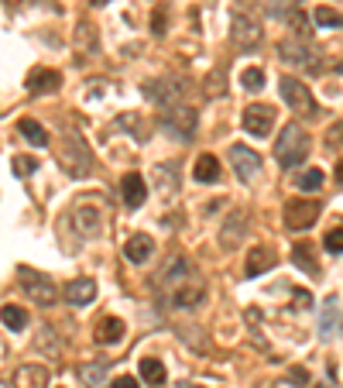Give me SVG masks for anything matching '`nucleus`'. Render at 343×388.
Returning a JSON list of instances; mask_svg holds the SVG:
<instances>
[{"instance_id":"1","label":"nucleus","mask_w":343,"mask_h":388,"mask_svg":"<svg viewBox=\"0 0 343 388\" xmlns=\"http://www.w3.org/2000/svg\"><path fill=\"white\" fill-rule=\"evenodd\" d=\"M309 148H313L309 134H306L299 124H285L281 134H278V141H275V158H278L285 169H295V165L306 162Z\"/></svg>"},{"instance_id":"2","label":"nucleus","mask_w":343,"mask_h":388,"mask_svg":"<svg viewBox=\"0 0 343 388\" xmlns=\"http://www.w3.org/2000/svg\"><path fill=\"white\" fill-rule=\"evenodd\" d=\"M158 124H162V131L169 138H175V141H192V134L199 127V113L189 103H172V107H162Z\"/></svg>"},{"instance_id":"3","label":"nucleus","mask_w":343,"mask_h":388,"mask_svg":"<svg viewBox=\"0 0 343 388\" xmlns=\"http://www.w3.org/2000/svg\"><path fill=\"white\" fill-rule=\"evenodd\" d=\"M59 165L73 179H86L93 172V155H89V148L80 134H66V141L59 145Z\"/></svg>"},{"instance_id":"4","label":"nucleus","mask_w":343,"mask_h":388,"mask_svg":"<svg viewBox=\"0 0 343 388\" xmlns=\"http://www.w3.org/2000/svg\"><path fill=\"white\" fill-rule=\"evenodd\" d=\"M17 282H21L24 295H28L31 302H38V306H55V302H59V286H55L48 275H41V272L17 268Z\"/></svg>"},{"instance_id":"5","label":"nucleus","mask_w":343,"mask_h":388,"mask_svg":"<svg viewBox=\"0 0 343 388\" xmlns=\"http://www.w3.org/2000/svg\"><path fill=\"white\" fill-rule=\"evenodd\" d=\"M230 41H234L241 52H254L257 45H261V24L251 17L248 7L237 10V14L230 17Z\"/></svg>"},{"instance_id":"6","label":"nucleus","mask_w":343,"mask_h":388,"mask_svg":"<svg viewBox=\"0 0 343 388\" xmlns=\"http://www.w3.org/2000/svg\"><path fill=\"white\" fill-rule=\"evenodd\" d=\"M281 216H285L288 230L302 234V230H309L319 220V203H313V199H288L285 210H281Z\"/></svg>"},{"instance_id":"7","label":"nucleus","mask_w":343,"mask_h":388,"mask_svg":"<svg viewBox=\"0 0 343 388\" xmlns=\"http://www.w3.org/2000/svg\"><path fill=\"white\" fill-rule=\"evenodd\" d=\"M281 100L288 103V110H295V113H302V117H313L319 107H316V97L309 93V86L306 83H299V80H292V76H285L281 80Z\"/></svg>"},{"instance_id":"8","label":"nucleus","mask_w":343,"mask_h":388,"mask_svg":"<svg viewBox=\"0 0 343 388\" xmlns=\"http://www.w3.org/2000/svg\"><path fill=\"white\" fill-rule=\"evenodd\" d=\"M230 165H234L241 183H254L261 176V155L248 145H230Z\"/></svg>"},{"instance_id":"9","label":"nucleus","mask_w":343,"mask_h":388,"mask_svg":"<svg viewBox=\"0 0 343 388\" xmlns=\"http://www.w3.org/2000/svg\"><path fill=\"white\" fill-rule=\"evenodd\" d=\"M241 124H244V131H248V134H254V138H268V134H271V127H275V107H268V103H251V107L244 110Z\"/></svg>"},{"instance_id":"10","label":"nucleus","mask_w":343,"mask_h":388,"mask_svg":"<svg viewBox=\"0 0 343 388\" xmlns=\"http://www.w3.org/2000/svg\"><path fill=\"white\" fill-rule=\"evenodd\" d=\"M196 272H192V261L189 258H182V255H172L169 261H165V268L158 272V289L172 292L175 286H182V282H189Z\"/></svg>"},{"instance_id":"11","label":"nucleus","mask_w":343,"mask_h":388,"mask_svg":"<svg viewBox=\"0 0 343 388\" xmlns=\"http://www.w3.org/2000/svg\"><path fill=\"white\" fill-rule=\"evenodd\" d=\"M343 330V313H340V299L337 295H330V299H323V306H319V340H337V333Z\"/></svg>"},{"instance_id":"12","label":"nucleus","mask_w":343,"mask_h":388,"mask_svg":"<svg viewBox=\"0 0 343 388\" xmlns=\"http://www.w3.org/2000/svg\"><path fill=\"white\" fill-rule=\"evenodd\" d=\"M206 299V286L192 275L189 282H182V286H175V289L169 292V302L175 306V309H196L199 302Z\"/></svg>"},{"instance_id":"13","label":"nucleus","mask_w":343,"mask_h":388,"mask_svg":"<svg viewBox=\"0 0 343 388\" xmlns=\"http://www.w3.org/2000/svg\"><path fill=\"white\" fill-rule=\"evenodd\" d=\"M59 90H62V73H55V69H31L28 73V93L52 97Z\"/></svg>"},{"instance_id":"14","label":"nucleus","mask_w":343,"mask_h":388,"mask_svg":"<svg viewBox=\"0 0 343 388\" xmlns=\"http://www.w3.org/2000/svg\"><path fill=\"white\" fill-rule=\"evenodd\" d=\"M141 93H145V100H151L158 107H172V103H178V97H182V83L178 80H155V83L141 86Z\"/></svg>"},{"instance_id":"15","label":"nucleus","mask_w":343,"mask_h":388,"mask_svg":"<svg viewBox=\"0 0 343 388\" xmlns=\"http://www.w3.org/2000/svg\"><path fill=\"white\" fill-rule=\"evenodd\" d=\"M275 265H278V255H275V248H268V244H257V248H251V255H248L244 275H248V279H257V275L271 272Z\"/></svg>"},{"instance_id":"16","label":"nucleus","mask_w":343,"mask_h":388,"mask_svg":"<svg viewBox=\"0 0 343 388\" xmlns=\"http://www.w3.org/2000/svg\"><path fill=\"white\" fill-rule=\"evenodd\" d=\"M278 55L288 62V66H309V55H313V41H306V38H285L281 45H278Z\"/></svg>"},{"instance_id":"17","label":"nucleus","mask_w":343,"mask_h":388,"mask_svg":"<svg viewBox=\"0 0 343 388\" xmlns=\"http://www.w3.org/2000/svg\"><path fill=\"white\" fill-rule=\"evenodd\" d=\"M52 371L45 364H21L14 371V388H48Z\"/></svg>"},{"instance_id":"18","label":"nucleus","mask_w":343,"mask_h":388,"mask_svg":"<svg viewBox=\"0 0 343 388\" xmlns=\"http://www.w3.org/2000/svg\"><path fill=\"white\" fill-rule=\"evenodd\" d=\"M120 196H124V203H127L131 210H138V206L148 199V183H145V176L127 172V176L120 179Z\"/></svg>"},{"instance_id":"19","label":"nucleus","mask_w":343,"mask_h":388,"mask_svg":"<svg viewBox=\"0 0 343 388\" xmlns=\"http://www.w3.org/2000/svg\"><path fill=\"white\" fill-rule=\"evenodd\" d=\"M151 251H155L151 234H131V237L124 241V258L134 261V265H145V261L151 258Z\"/></svg>"},{"instance_id":"20","label":"nucleus","mask_w":343,"mask_h":388,"mask_svg":"<svg viewBox=\"0 0 343 388\" xmlns=\"http://www.w3.org/2000/svg\"><path fill=\"white\" fill-rule=\"evenodd\" d=\"M100 220H103V216H100L96 206H76V213H73V227H76V234H83V237H96V234L103 230Z\"/></svg>"},{"instance_id":"21","label":"nucleus","mask_w":343,"mask_h":388,"mask_svg":"<svg viewBox=\"0 0 343 388\" xmlns=\"http://www.w3.org/2000/svg\"><path fill=\"white\" fill-rule=\"evenodd\" d=\"M93 299H96V279H89V275L73 279V282L66 286V302H69V306H89Z\"/></svg>"},{"instance_id":"22","label":"nucleus","mask_w":343,"mask_h":388,"mask_svg":"<svg viewBox=\"0 0 343 388\" xmlns=\"http://www.w3.org/2000/svg\"><path fill=\"white\" fill-rule=\"evenodd\" d=\"M124 320H117V316H103L100 323H96V330H93V337H96V344H103V347H110V344H120L124 340Z\"/></svg>"},{"instance_id":"23","label":"nucleus","mask_w":343,"mask_h":388,"mask_svg":"<svg viewBox=\"0 0 343 388\" xmlns=\"http://www.w3.org/2000/svg\"><path fill=\"white\" fill-rule=\"evenodd\" d=\"M178 183H182V176H178V165H175V162L155 165V186H158L162 196H175L178 193Z\"/></svg>"},{"instance_id":"24","label":"nucleus","mask_w":343,"mask_h":388,"mask_svg":"<svg viewBox=\"0 0 343 388\" xmlns=\"http://www.w3.org/2000/svg\"><path fill=\"white\" fill-rule=\"evenodd\" d=\"M244 230H248V220H244V213H241V210H234V213L227 216L223 230H220V244H223V248H234V244H241Z\"/></svg>"},{"instance_id":"25","label":"nucleus","mask_w":343,"mask_h":388,"mask_svg":"<svg viewBox=\"0 0 343 388\" xmlns=\"http://www.w3.org/2000/svg\"><path fill=\"white\" fill-rule=\"evenodd\" d=\"M292 265H299L306 275H319V258H316V244H306L299 241L292 248Z\"/></svg>"},{"instance_id":"26","label":"nucleus","mask_w":343,"mask_h":388,"mask_svg":"<svg viewBox=\"0 0 343 388\" xmlns=\"http://www.w3.org/2000/svg\"><path fill=\"white\" fill-rule=\"evenodd\" d=\"M106 361H86L80 364V378L86 388H106Z\"/></svg>"},{"instance_id":"27","label":"nucleus","mask_w":343,"mask_h":388,"mask_svg":"<svg viewBox=\"0 0 343 388\" xmlns=\"http://www.w3.org/2000/svg\"><path fill=\"white\" fill-rule=\"evenodd\" d=\"M192 176H196V183H220V162L213 155H199L192 165Z\"/></svg>"},{"instance_id":"28","label":"nucleus","mask_w":343,"mask_h":388,"mask_svg":"<svg viewBox=\"0 0 343 388\" xmlns=\"http://www.w3.org/2000/svg\"><path fill=\"white\" fill-rule=\"evenodd\" d=\"M17 131H21V138H24L28 145H35V148H45V145H48V131H45L38 120H31V117H24V120L17 124Z\"/></svg>"},{"instance_id":"29","label":"nucleus","mask_w":343,"mask_h":388,"mask_svg":"<svg viewBox=\"0 0 343 388\" xmlns=\"http://www.w3.org/2000/svg\"><path fill=\"white\" fill-rule=\"evenodd\" d=\"M165 378H169V375H165V364H162V361H158V358H141V382H145V385H165Z\"/></svg>"},{"instance_id":"30","label":"nucleus","mask_w":343,"mask_h":388,"mask_svg":"<svg viewBox=\"0 0 343 388\" xmlns=\"http://www.w3.org/2000/svg\"><path fill=\"white\" fill-rule=\"evenodd\" d=\"M0 320H3L7 330H24L28 326V313L21 306H14V302H3L0 306Z\"/></svg>"},{"instance_id":"31","label":"nucleus","mask_w":343,"mask_h":388,"mask_svg":"<svg viewBox=\"0 0 343 388\" xmlns=\"http://www.w3.org/2000/svg\"><path fill=\"white\" fill-rule=\"evenodd\" d=\"M313 24H316V28H343V14L333 10V7H326V3H319V7L313 10Z\"/></svg>"},{"instance_id":"32","label":"nucleus","mask_w":343,"mask_h":388,"mask_svg":"<svg viewBox=\"0 0 343 388\" xmlns=\"http://www.w3.org/2000/svg\"><path fill=\"white\" fill-rule=\"evenodd\" d=\"M295 183H299V190H302V193H316V190H323L326 176H323L319 169H309V172H302Z\"/></svg>"},{"instance_id":"33","label":"nucleus","mask_w":343,"mask_h":388,"mask_svg":"<svg viewBox=\"0 0 343 388\" xmlns=\"http://www.w3.org/2000/svg\"><path fill=\"white\" fill-rule=\"evenodd\" d=\"M35 169H38V162H35L31 155H14V162H10V172H14L17 179H28V176H35Z\"/></svg>"},{"instance_id":"34","label":"nucleus","mask_w":343,"mask_h":388,"mask_svg":"<svg viewBox=\"0 0 343 388\" xmlns=\"http://www.w3.org/2000/svg\"><path fill=\"white\" fill-rule=\"evenodd\" d=\"M241 86H244V90H251V93H257V90L264 86V69H261V66L244 69V73H241Z\"/></svg>"},{"instance_id":"35","label":"nucleus","mask_w":343,"mask_h":388,"mask_svg":"<svg viewBox=\"0 0 343 388\" xmlns=\"http://www.w3.org/2000/svg\"><path fill=\"white\" fill-rule=\"evenodd\" d=\"M76 45H80L83 55H93V52H96V35H93L89 24H80V28H76Z\"/></svg>"},{"instance_id":"36","label":"nucleus","mask_w":343,"mask_h":388,"mask_svg":"<svg viewBox=\"0 0 343 388\" xmlns=\"http://www.w3.org/2000/svg\"><path fill=\"white\" fill-rule=\"evenodd\" d=\"M264 10L271 17H288L292 10H299V0H264Z\"/></svg>"},{"instance_id":"37","label":"nucleus","mask_w":343,"mask_h":388,"mask_svg":"<svg viewBox=\"0 0 343 388\" xmlns=\"http://www.w3.org/2000/svg\"><path fill=\"white\" fill-rule=\"evenodd\" d=\"M323 248H326L330 255H343V227L326 230V237H323Z\"/></svg>"},{"instance_id":"38","label":"nucleus","mask_w":343,"mask_h":388,"mask_svg":"<svg viewBox=\"0 0 343 388\" xmlns=\"http://www.w3.org/2000/svg\"><path fill=\"white\" fill-rule=\"evenodd\" d=\"M35 347H38V351H48V354H59V340L52 337V326H41V333H38Z\"/></svg>"},{"instance_id":"39","label":"nucleus","mask_w":343,"mask_h":388,"mask_svg":"<svg viewBox=\"0 0 343 388\" xmlns=\"http://www.w3.org/2000/svg\"><path fill=\"white\" fill-rule=\"evenodd\" d=\"M285 382H292V388L309 385V371H306V368H288V378H285Z\"/></svg>"},{"instance_id":"40","label":"nucleus","mask_w":343,"mask_h":388,"mask_svg":"<svg viewBox=\"0 0 343 388\" xmlns=\"http://www.w3.org/2000/svg\"><path fill=\"white\" fill-rule=\"evenodd\" d=\"M165 24H169V21H165V7H158V10H155V14H151V31H155V35H158V38H162V35H165V31H169V28H165Z\"/></svg>"},{"instance_id":"41","label":"nucleus","mask_w":343,"mask_h":388,"mask_svg":"<svg viewBox=\"0 0 343 388\" xmlns=\"http://www.w3.org/2000/svg\"><path fill=\"white\" fill-rule=\"evenodd\" d=\"M106 388H141V385H138V378H131V375H120V378L106 382Z\"/></svg>"},{"instance_id":"42","label":"nucleus","mask_w":343,"mask_h":388,"mask_svg":"<svg viewBox=\"0 0 343 388\" xmlns=\"http://www.w3.org/2000/svg\"><path fill=\"white\" fill-rule=\"evenodd\" d=\"M309 302H313V295H309V292L295 289V306H299V309H309Z\"/></svg>"},{"instance_id":"43","label":"nucleus","mask_w":343,"mask_h":388,"mask_svg":"<svg viewBox=\"0 0 343 388\" xmlns=\"http://www.w3.org/2000/svg\"><path fill=\"white\" fill-rule=\"evenodd\" d=\"M330 141H343V120H340V124H333V127H330Z\"/></svg>"},{"instance_id":"44","label":"nucleus","mask_w":343,"mask_h":388,"mask_svg":"<svg viewBox=\"0 0 343 388\" xmlns=\"http://www.w3.org/2000/svg\"><path fill=\"white\" fill-rule=\"evenodd\" d=\"M337 179H340V183H343V158H340V162H337Z\"/></svg>"},{"instance_id":"45","label":"nucleus","mask_w":343,"mask_h":388,"mask_svg":"<svg viewBox=\"0 0 343 388\" xmlns=\"http://www.w3.org/2000/svg\"><path fill=\"white\" fill-rule=\"evenodd\" d=\"M175 388H203V385H192V382H178Z\"/></svg>"},{"instance_id":"46","label":"nucleus","mask_w":343,"mask_h":388,"mask_svg":"<svg viewBox=\"0 0 343 388\" xmlns=\"http://www.w3.org/2000/svg\"><path fill=\"white\" fill-rule=\"evenodd\" d=\"M89 3H93V7H106L110 0H89Z\"/></svg>"},{"instance_id":"47","label":"nucleus","mask_w":343,"mask_h":388,"mask_svg":"<svg viewBox=\"0 0 343 388\" xmlns=\"http://www.w3.org/2000/svg\"><path fill=\"white\" fill-rule=\"evenodd\" d=\"M254 3H261V0H244V7H254Z\"/></svg>"},{"instance_id":"48","label":"nucleus","mask_w":343,"mask_h":388,"mask_svg":"<svg viewBox=\"0 0 343 388\" xmlns=\"http://www.w3.org/2000/svg\"><path fill=\"white\" fill-rule=\"evenodd\" d=\"M7 3H21V0H7Z\"/></svg>"},{"instance_id":"49","label":"nucleus","mask_w":343,"mask_h":388,"mask_svg":"<svg viewBox=\"0 0 343 388\" xmlns=\"http://www.w3.org/2000/svg\"><path fill=\"white\" fill-rule=\"evenodd\" d=\"M0 388H7V385H3V382H0Z\"/></svg>"}]
</instances>
